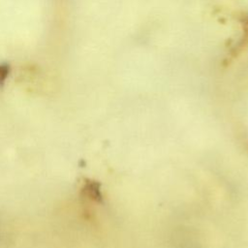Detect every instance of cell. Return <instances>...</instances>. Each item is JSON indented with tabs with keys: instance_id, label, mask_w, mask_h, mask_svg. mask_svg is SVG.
Segmentation results:
<instances>
[{
	"instance_id": "obj_1",
	"label": "cell",
	"mask_w": 248,
	"mask_h": 248,
	"mask_svg": "<svg viewBox=\"0 0 248 248\" xmlns=\"http://www.w3.org/2000/svg\"><path fill=\"white\" fill-rule=\"evenodd\" d=\"M81 192L84 196H86L88 199L95 201V202H102L103 196L101 193V185L99 182L87 179L84 182V185L81 189Z\"/></svg>"
},
{
	"instance_id": "obj_2",
	"label": "cell",
	"mask_w": 248,
	"mask_h": 248,
	"mask_svg": "<svg viewBox=\"0 0 248 248\" xmlns=\"http://www.w3.org/2000/svg\"><path fill=\"white\" fill-rule=\"evenodd\" d=\"M10 74V65L8 63L0 64V86H3Z\"/></svg>"
}]
</instances>
